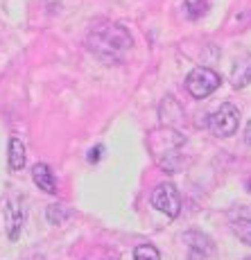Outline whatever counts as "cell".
I'll return each instance as SVG.
<instances>
[{
  "mask_svg": "<svg viewBox=\"0 0 251 260\" xmlns=\"http://www.w3.org/2000/svg\"><path fill=\"white\" fill-rule=\"evenodd\" d=\"M183 242L188 244V251H190V260H204L206 256L213 253V240H210L206 233L199 231H188L183 233Z\"/></svg>",
  "mask_w": 251,
  "mask_h": 260,
  "instance_id": "cell-7",
  "label": "cell"
},
{
  "mask_svg": "<svg viewBox=\"0 0 251 260\" xmlns=\"http://www.w3.org/2000/svg\"><path fill=\"white\" fill-rule=\"evenodd\" d=\"M88 48L104 63H118L132 48V37L122 25H104L88 37Z\"/></svg>",
  "mask_w": 251,
  "mask_h": 260,
  "instance_id": "cell-1",
  "label": "cell"
},
{
  "mask_svg": "<svg viewBox=\"0 0 251 260\" xmlns=\"http://www.w3.org/2000/svg\"><path fill=\"white\" fill-rule=\"evenodd\" d=\"M66 217H68V213L64 211V206H57V204H52V206H48V222H50V224H54V226H59V224H61Z\"/></svg>",
  "mask_w": 251,
  "mask_h": 260,
  "instance_id": "cell-13",
  "label": "cell"
},
{
  "mask_svg": "<svg viewBox=\"0 0 251 260\" xmlns=\"http://www.w3.org/2000/svg\"><path fill=\"white\" fill-rule=\"evenodd\" d=\"M231 226H233V233H235V236L242 240L247 247H251V219H249V217H240V219H235Z\"/></svg>",
  "mask_w": 251,
  "mask_h": 260,
  "instance_id": "cell-11",
  "label": "cell"
},
{
  "mask_svg": "<svg viewBox=\"0 0 251 260\" xmlns=\"http://www.w3.org/2000/svg\"><path fill=\"white\" fill-rule=\"evenodd\" d=\"M32 179L43 192H48V194L57 192V179H54L52 170H50L46 163H37V166L32 168Z\"/></svg>",
  "mask_w": 251,
  "mask_h": 260,
  "instance_id": "cell-9",
  "label": "cell"
},
{
  "mask_svg": "<svg viewBox=\"0 0 251 260\" xmlns=\"http://www.w3.org/2000/svg\"><path fill=\"white\" fill-rule=\"evenodd\" d=\"M238 124H240V111L233 107L231 102H224L213 116L208 118V127L215 136L219 138H229L238 132Z\"/></svg>",
  "mask_w": 251,
  "mask_h": 260,
  "instance_id": "cell-4",
  "label": "cell"
},
{
  "mask_svg": "<svg viewBox=\"0 0 251 260\" xmlns=\"http://www.w3.org/2000/svg\"><path fill=\"white\" fill-rule=\"evenodd\" d=\"M219 82H222L219 75L215 71H210V68H195V71H190V75L185 77V88H188V93L193 95V98L204 100L213 91H217Z\"/></svg>",
  "mask_w": 251,
  "mask_h": 260,
  "instance_id": "cell-3",
  "label": "cell"
},
{
  "mask_svg": "<svg viewBox=\"0 0 251 260\" xmlns=\"http://www.w3.org/2000/svg\"><path fill=\"white\" fill-rule=\"evenodd\" d=\"M231 82L235 88H244L251 84V54H242L235 59L233 68H231Z\"/></svg>",
  "mask_w": 251,
  "mask_h": 260,
  "instance_id": "cell-8",
  "label": "cell"
},
{
  "mask_svg": "<svg viewBox=\"0 0 251 260\" xmlns=\"http://www.w3.org/2000/svg\"><path fill=\"white\" fill-rule=\"evenodd\" d=\"M185 145V138L181 134H177L174 129H154L149 136V149L152 156L156 161L159 168H163L165 172H177L181 166V149Z\"/></svg>",
  "mask_w": 251,
  "mask_h": 260,
  "instance_id": "cell-2",
  "label": "cell"
},
{
  "mask_svg": "<svg viewBox=\"0 0 251 260\" xmlns=\"http://www.w3.org/2000/svg\"><path fill=\"white\" fill-rule=\"evenodd\" d=\"M159 249L152 244H138L134 249V260H159Z\"/></svg>",
  "mask_w": 251,
  "mask_h": 260,
  "instance_id": "cell-12",
  "label": "cell"
},
{
  "mask_svg": "<svg viewBox=\"0 0 251 260\" xmlns=\"http://www.w3.org/2000/svg\"><path fill=\"white\" fill-rule=\"evenodd\" d=\"M23 166H25V145L21 143V138L14 136L9 141V168L23 170Z\"/></svg>",
  "mask_w": 251,
  "mask_h": 260,
  "instance_id": "cell-10",
  "label": "cell"
},
{
  "mask_svg": "<svg viewBox=\"0 0 251 260\" xmlns=\"http://www.w3.org/2000/svg\"><path fill=\"white\" fill-rule=\"evenodd\" d=\"M3 219H5V229H7L9 240H18V236H21V231H23V224H25L23 199H18V197L7 199L5 211H3Z\"/></svg>",
  "mask_w": 251,
  "mask_h": 260,
  "instance_id": "cell-6",
  "label": "cell"
},
{
  "mask_svg": "<svg viewBox=\"0 0 251 260\" xmlns=\"http://www.w3.org/2000/svg\"><path fill=\"white\" fill-rule=\"evenodd\" d=\"M244 260H251V258H244Z\"/></svg>",
  "mask_w": 251,
  "mask_h": 260,
  "instance_id": "cell-17",
  "label": "cell"
},
{
  "mask_svg": "<svg viewBox=\"0 0 251 260\" xmlns=\"http://www.w3.org/2000/svg\"><path fill=\"white\" fill-rule=\"evenodd\" d=\"M247 188H249V192H251V179H249V183H247Z\"/></svg>",
  "mask_w": 251,
  "mask_h": 260,
  "instance_id": "cell-16",
  "label": "cell"
},
{
  "mask_svg": "<svg viewBox=\"0 0 251 260\" xmlns=\"http://www.w3.org/2000/svg\"><path fill=\"white\" fill-rule=\"evenodd\" d=\"M100 154H102V147H95V149H91V154H88V161H91V163L100 161Z\"/></svg>",
  "mask_w": 251,
  "mask_h": 260,
  "instance_id": "cell-14",
  "label": "cell"
},
{
  "mask_svg": "<svg viewBox=\"0 0 251 260\" xmlns=\"http://www.w3.org/2000/svg\"><path fill=\"white\" fill-rule=\"evenodd\" d=\"M244 143L251 145V122L247 124V129H244Z\"/></svg>",
  "mask_w": 251,
  "mask_h": 260,
  "instance_id": "cell-15",
  "label": "cell"
},
{
  "mask_svg": "<svg viewBox=\"0 0 251 260\" xmlns=\"http://www.w3.org/2000/svg\"><path fill=\"white\" fill-rule=\"evenodd\" d=\"M152 206L168 217H177L181 213V194L172 183H159L152 192Z\"/></svg>",
  "mask_w": 251,
  "mask_h": 260,
  "instance_id": "cell-5",
  "label": "cell"
}]
</instances>
